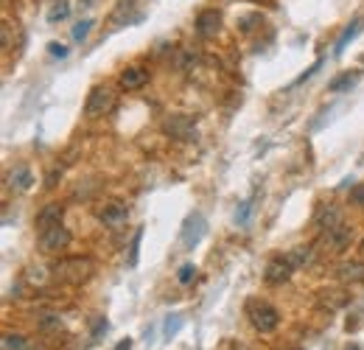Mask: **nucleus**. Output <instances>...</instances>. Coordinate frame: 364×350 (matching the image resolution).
<instances>
[{
	"label": "nucleus",
	"instance_id": "obj_1",
	"mask_svg": "<svg viewBox=\"0 0 364 350\" xmlns=\"http://www.w3.org/2000/svg\"><path fill=\"white\" fill-rule=\"evenodd\" d=\"M95 275V261L87 255H68L50 266V277L65 286H85Z\"/></svg>",
	"mask_w": 364,
	"mask_h": 350
},
{
	"label": "nucleus",
	"instance_id": "obj_2",
	"mask_svg": "<svg viewBox=\"0 0 364 350\" xmlns=\"http://www.w3.org/2000/svg\"><path fill=\"white\" fill-rule=\"evenodd\" d=\"M115 107H118V90L112 85H95L85 101V115L101 118V115H109Z\"/></svg>",
	"mask_w": 364,
	"mask_h": 350
},
{
	"label": "nucleus",
	"instance_id": "obj_3",
	"mask_svg": "<svg viewBox=\"0 0 364 350\" xmlns=\"http://www.w3.org/2000/svg\"><path fill=\"white\" fill-rule=\"evenodd\" d=\"M247 317H250L252 328L261 331V334H269V331H274V328L280 325L277 308H274L272 303H267V300H250V303H247Z\"/></svg>",
	"mask_w": 364,
	"mask_h": 350
},
{
	"label": "nucleus",
	"instance_id": "obj_4",
	"mask_svg": "<svg viewBox=\"0 0 364 350\" xmlns=\"http://www.w3.org/2000/svg\"><path fill=\"white\" fill-rule=\"evenodd\" d=\"M322 244H325V253H331V255H342V253L353 244V227L342 221V224L325 230V233H322Z\"/></svg>",
	"mask_w": 364,
	"mask_h": 350
},
{
	"label": "nucleus",
	"instance_id": "obj_5",
	"mask_svg": "<svg viewBox=\"0 0 364 350\" xmlns=\"http://www.w3.org/2000/svg\"><path fill=\"white\" fill-rule=\"evenodd\" d=\"M65 247H70V230H68L62 221L40 233V250H43V253L53 255V253H62Z\"/></svg>",
	"mask_w": 364,
	"mask_h": 350
},
{
	"label": "nucleus",
	"instance_id": "obj_6",
	"mask_svg": "<svg viewBox=\"0 0 364 350\" xmlns=\"http://www.w3.org/2000/svg\"><path fill=\"white\" fill-rule=\"evenodd\" d=\"M163 132L174 140H193L196 137V124L191 115L185 112H171L166 121H163Z\"/></svg>",
	"mask_w": 364,
	"mask_h": 350
},
{
	"label": "nucleus",
	"instance_id": "obj_7",
	"mask_svg": "<svg viewBox=\"0 0 364 350\" xmlns=\"http://www.w3.org/2000/svg\"><path fill=\"white\" fill-rule=\"evenodd\" d=\"M294 269H297V266L291 263L289 255H274L272 261L267 263V269H264V280H267L269 286H283V283L291 277Z\"/></svg>",
	"mask_w": 364,
	"mask_h": 350
},
{
	"label": "nucleus",
	"instance_id": "obj_8",
	"mask_svg": "<svg viewBox=\"0 0 364 350\" xmlns=\"http://www.w3.org/2000/svg\"><path fill=\"white\" fill-rule=\"evenodd\" d=\"M205 233H208V224H205V216L202 213H191L188 219H185V224H182V247L185 250H193L202 238H205Z\"/></svg>",
	"mask_w": 364,
	"mask_h": 350
},
{
	"label": "nucleus",
	"instance_id": "obj_9",
	"mask_svg": "<svg viewBox=\"0 0 364 350\" xmlns=\"http://www.w3.org/2000/svg\"><path fill=\"white\" fill-rule=\"evenodd\" d=\"M129 219V208L124 205V202H118V199H112V202H107L101 211H98V221L107 227V230H121L124 224Z\"/></svg>",
	"mask_w": 364,
	"mask_h": 350
},
{
	"label": "nucleus",
	"instance_id": "obj_10",
	"mask_svg": "<svg viewBox=\"0 0 364 350\" xmlns=\"http://www.w3.org/2000/svg\"><path fill=\"white\" fill-rule=\"evenodd\" d=\"M193 23H196V34H199L202 40H213V37H219V31H222V14H219L216 9H202Z\"/></svg>",
	"mask_w": 364,
	"mask_h": 350
},
{
	"label": "nucleus",
	"instance_id": "obj_11",
	"mask_svg": "<svg viewBox=\"0 0 364 350\" xmlns=\"http://www.w3.org/2000/svg\"><path fill=\"white\" fill-rule=\"evenodd\" d=\"M118 85H121V90H129V92L143 90L146 85H149V70L140 68V65H129V68L118 76Z\"/></svg>",
	"mask_w": 364,
	"mask_h": 350
},
{
	"label": "nucleus",
	"instance_id": "obj_12",
	"mask_svg": "<svg viewBox=\"0 0 364 350\" xmlns=\"http://www.w3.org/2000/svg\"><path fill=\"white\" fill-rule=\"evenodd\" d=\"M350 295L345 289H322L317 295V306L319 308H328V311H339V308L348 306Z\"/></svg>",
	"mask_w": 364,
	"mask_h": 350
},
{
	"label": "nucleus",
	"instance_id": "obj_13",
	"mask_svg": "<svg viewBox=\"0 0 364 350\" xmlns=\"http://www.w3.org/2000/svg\"><path fill=\"white\" fill-rule=\"evenodd\" d=\"M62 221V205H46L40 213H37V219H34V227H37V233H43L48 227H53V224H59Z\"/></svg>",
	"mask_w": 364,
	"mask_h": 350
},
{
	"label": "nucleus",
	"instance_id": "obj_14",
	"mask_svg": "<svg viewBox=\"0 0 364 350\" xmlns=\"http://www.w3.org/2000/svg\"><path fill=\"white\" fill-rule=\"evenodd\" d=\"M336 277L342 280V283H364V263L362 261H348L342 263L339 269H336Z\"/></svg>",
	"mask_w": 364,
	"mask_h": 350
},
{
	"label": "nucleus",
	"instance_id": "obj_15",
	"mask_svg": "<svg viewBox=\"0 0 364 350\" xmlns=\"http://www.w3.org/2000/svg\"><path fill=\"white\" fill-rule=\"evenodd\" d=\"M362 28H364V20H362V17H356V20H353V23H350V26L342 31V37L336 40V45H333V56H342V53H345V48H348V45L359 37V31H362Z\"/></svg>",
	"mask_w": 364,
	"mask_h": 350
},
{
	"label": "nucleus",
	"instance_id": "obj_16",
	"mask_svg": "<svg viewBox=\"0 0 364 350\" xmlns=\"http://www.w3.org/2000/svg\"><path fill=\"white\" fill-rule=\"evenodd\" d=\"M359 79H362V70H353V73H350V70H345V73H339V76H336V79L328 85V90H331V92H345V90H353Z\"/></svg>",
	"mask_w": 364,
	"mask_h": 350
},
{
	"label": "nucleus",
	"instance_id": "obj_17",
	"mask_svg": "<svg viewBox=\"0 0 364 350\" xmlns=\"http://www.w3.org/2000/svg\"><path fill=\"white\" fill-rule=\"evenodd\" d=\"M9 185H11L14 191H28V188L34 185V174H31V169H28V166L14 169V171L9 174Z\"/></svg>",
	"mask_w": 364,
	"mask_h": 350
},
{
	"label": "nucleus",
	"instance_id": "obj_18",
	"mask_svg": "<svg viewBox=\"0 0 364 350\" xmlns=\"http://www.w3.org/2000/svg\"><path fill=\"white\" fill-rule=\"evenodd\" d=\"M317 224L319 230L325 233V230H331V227H336V224H342V211L336 208V205H328V208H322L317 216Z\"/></svg>",
	"mask_w": 364,
	"mask_h": 350
},
{
	"label": "nucleus",
	"instance_id": "obj_19",
	"mask_svg": "<svg viewBox=\"0 0 364 350\" xmlns=\"http://www.w3.org/2000/svg\"><path fill=\"white\" fill-rule=\"evenodd\" d=\"M0 350H31V342L26 336H20V334H3Z\"/></svg>",
	"mask_w": 364,
	"mask_h": 350
},
{
	"label": "nucleus",
	"instance_id": "obj_20",
	"mask_svg": "<svg viewBox=\"0 0 364 350\" xmlns=\"http://www.w3.org/2000/svg\"><path fill=\"white\" fill-rule=\"evenodd\" d=\"M70 14V3L68 0H56L53 6H50V11H48V23H59V20H65Z\"/></svg>",
	"mask_w": 364,
	"mask_h": 350
},
{
	"label": "nucleus",
	"instance_id": "obj_21",
	"mask_svg": "<svg viewBox=\"0 0 364 350\" xmlns=\"http://www.w3.org/2000/svg\"><path fill=\"white\" fill-rule=\"evenodd\" d=\"M185 325V319H182L180 314H171L168 319H166V325H163V334H166V339H171V336H177L180 334V328Z\"/></svg>",
	"mask_w": 364,
	"mask_h": 350
},
{
	"label": "nucleus",
	"instance_id": "obj_22",
	"mask_svg": "<svg viewBox=\"0 0 364 350\" xmlns=\"http://www.w3.org/2000/svg\"><path fill=\"white\" fill-rule=\"evenodd\" d=\"M40 328H43V331H59V328H62L59 314H50V311L40 314Z\"/></svg>",
	"mask_w": 364,
	"mask_h": 350
},
{
	"label": "nucleus",
	"instance_id": "obj_23",
	"mask_svg": "<svg viewBox=\"0 0 364 350\" xmlns=\"http://www.w3.org/2000/svg\"><path fill=\"white\" fill-rule=\"evenodd\" d=\"M252 205H255L252 199H244V202H241V208H238V213H235V224H238V227H247V224H250Z\"/></svg>",
	"mask_w": 364,
	"mask_h": 350
},
{
	"label": "nucleus",
	"instance_id": "obj_24",
	"mask_svg": "<svg viewBox=\"0 0 364 350\" xmlns=\"http://www.w3.org/2000/svg\"><path fill=\"white\" fill-rule=\"evenodd\" d=\"M90 31H92V20H82V23L73 26V40H76V43H85Z\"/></svg>",
	"mask_w": 364,
	"mask_h": 350
},
{
	"label": "nucleus",
	"instance_id": "obj_25",
	"mask_svg": "<svg viewBox=\"0 0 364 350\" xmlns=\"http://www.w3.org/2000/svg\"><path fill=\"white\" fill-rule=\"evenodd\" d=\"M264 23V17L261 14H250V17H241V23H238V28L244 31V34H250L252 28H258Z\"/></svg>",
	"mask_w": 364,
	"mask_h": 350
},
{
	"label": "nucleus",
	"instance_id": "obj_26",
	"mask_svg": "<svg viewBox=\"0 0 364 350\" xmlns=\"http://www.w3.org/2000/svg\"><path fill=\"white\" fill-rule=\"evenodd\" d=\"M193 277H196V266H193V263H182L180 272H177V280H180L182 286H188Z\"/></svg>",
	"mask_w": 364,
	"mask_h": 350
},
{
	"label": "nucleus",
	"instance_id": "obj_27",
	"mask_svg": "<svg viewBox=\"0 0 364 350\" xmlns=\"http://www.w3.org/2000/svg\"><path fill=\"white\" fill-rule=\"evenodd\" d=\"M140 241H143V227L135 233L132 244H129V266H137V255H140Z\"/></svg>",
	"mask_w": 364,
	"mask_h": 350
},
{
	"label": "nucleus",
	"instance_id": "obj_28",
	"mask_svg": "<svg viewBox=\"0 0 364 350\" xmlns=\"http://www.w3.org/2000/svg\"><path fill=\"white\" fill-rule=\"evenodd\" d=\"M289 258H291V263H294V266L300 269L303 263H306L309 258H311V250H309V247H297L294 253H289Z\"/></svg>",
	"mask_w": 364,
	"mask_h": 350
},
{
	"label": "nucleus",
	"instance_id": "obj_29",
	"mask_svg": "<svg viewBox=\"0 0 364 350\" xmlns=\"http://www.w3.org/2000/svg\"><path fill=\"white\" fill-rule=\"evenodd\" d=\"M350 205H356V208L364 211V182H359V185L350 191Z\"/></svg>",
	"mask_w": 364,
	"mask_h": 350
},
{
	"label": "nucleus",
	"instance_id": "obj_30",
	"mask_svg": "<svg viewBox=\"0 0 364 350\" xmlns=\"http://www.w3.org/2000/svg\"><path fill=\"white\" fill-rule=\"evenodd\" d=\"M48 51H50V56H59V59H65V56H68V48H65V45H59V43H50L48 45Z\"/></svg>",
	"mask_w": 364,
	"mask_h": 350
},
{
	"label": "nucleus",
	"instance_id": "obj_31",
	"mask_svg": "<svg viewBox=\"0 0 364 350\" xmlns=\"http://www.w3.org/2000/svg\"><path fill=\"white\" fill-rule=\"evenodd\" d=\"M112 350H132V339H129V336H127V339H121Z\"/></svg>",
	"mask_w": 364,
	"mask_h": 350
},
{
	"label": "nucleus",
	"instance_id": "obj_32",
	"mask_svg": "<svg viewBox=\"0 0 364 350\" xmlns=\"http://www.w3.org/2000/svg\"><path fill=\"white\" fill-rule=\"evenodd\" d=\"M230 3H235V0H230ZM247 3H267V0H247Z\"/></svg>",
	"mask_w": 364,
	"mask_h": 350
},
{
	"label": "nucleus",
	"instance_id": "obj_33",
	"mask_svg": "<svg viewBox=\"0 0 364 350\" xmlns=\"http://www.w3.org/2000/svg\"><path fill=\"white\" fill-rule=\"evenodd\" d=\"M350 350H359V348H350Z\"/></svg>",
	"mask_w": 364,
	"mask_h": 350
}]
</instances>
